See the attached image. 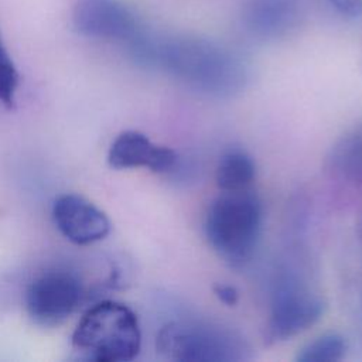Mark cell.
Listing matches in <instances>:
<instances>
[{
  "mask_svg": "<svg viewBox=\"0 0 362 362\" xmlns=\"http://www.w3.org/2000/svg\"><path fill=\"white\" fill-rule=\"evenodd\" d=\"M129 48L137 59L160 66L187 86L205 95H233L246 79L242 61L229 49L206 40L154 38L141 33Z\"/></svg>",
  "mask_w": 362,
  "mask_h": 362,
  "instance_id": "cell-1",
  "label": "cell"
},
{
  "mask_svg": "<svg viewBox=\"0 0 362 362\" xmlns=\"http://www.w3.org/2000/svg\"><path fill=\"white\" fill-rule=\"evenodd\" d=\"M81 359L95 362H129L141 348L137 315L127 305L103 300L92 305L79 320L71 338Z\"/></svg>",
  "mask_w": 362,
  "mask_h": 362,
  "instance_id": "cell-2",
  "label": "cell"
},
{
  "mask_svg": "<svg viewBox=\"0 0 362 362\" xmlns=\"http://www.w3.org/2000/svg\"><path fill=\"white\" fill-rule=\"evenodd\" d=\"M262 202L250 189L222 191L208 206L204 229L212 249L229 264L247 263L260 240Z\"/></svg>",
  "mask_w": 362,
  "mask_h": 362,
  "instance_id": "cell-3",
  "label": "cell"
},
{
  "mask_svg": "<svg viewBox=\"0 0 362 362\" xmlns=\"http://www.w3.org/2000/svg\"><path fill=\"white\" fill-rule=\"evenodd\" d=\"M324 307L308 270L297 260L286 259L272 279L267 338L284 341L305 331L321 318Z\"/></svg>",
  "mask_w": 362,
  "mask_h": 362,
  "instance_id": "cell-4",
  "label": "cell"
},
{
  "mask_svg": "<svg viewBox=\"0 0 362 362\" xmlns=\"http://www.w3.org/2000/svg\"><path fill=\"white\" fill-rule=\"evenodd\" d=\"M157 351L181 362H233L247 359L250 348L229 327L202 318H181L160 329Z\"/></svg>",
  "mask_w": 362,
  "mask_h": 362,
  "instance_id": "cell-5",
  "label": "cell"
},
{
  "mask_svg": "<svg viewBox=\"0 0 362 362\" xmlns=\"http://www.w3.org/2000/svg\"><path fill=\"white\" fill-rule=\"evenodd\" d=\"M83 296V283L75 272L52 267L38 273L30 281L24 303L34 324L55 328L78 310Z\"/></svg>",
  "mask_w": 362,
  "mask_h": 362,
  "instance_id": "cell-6",
  "label": "cell"
},
{
  "mask_svg": "<svg viewBox=\"0 0 362 362\" xmlns=\"http://www.w3.org/2000/svg\"><path fill=\"white\" fill-rule=\"evenodd\" d=\"M72 23L85 37L127 45L143 31L133 11L120 0H75Z\"/></svg>",
  "mask_w": 362,
  "mask_h": 362,
  "instance_id": "cell-7",
  "label": "cell"
},
{
  "mask_svg": "<svg viewBox=\"0 0 362 362\" xmlns=\"http://www.w3.org/2000/svg\"><path fill=\"white\" fill-rule=\"evenodd\" d=\"M52 219L69 242L85 246L105 239L110 232L107 215L78 194H62L52 204Z\"/></svg>",
  "mask_w": 362,
  "mask_h": 362,
  "instance_id": "cell-8",
  "label": "cell"
},
{
  "mask_svg": "<svg viewBox=\"0 0 362 362\" xmlns=\"http://www.w3.org/2000/svg\"><path fill=\"white\" fill-rule=\"evenodd\" d=\"M107 163L116 170L147 168L153 173H170L175 170L178 156L173 148L153 143L140 132L126 130L113 140Z\"/></svg>",
  "mask_w": 362,
  "mask_h": 362,
  "instance_id": "cell-9",
  "label": "cell"
},
{
  "mask_svg": "<svg viewBox=\"0 0 362 362\" xmlns=\"http://www.w3.org/2000/svg\"><path fill=\"white\" fill-rule=\"evenodd\" d=\"M298 0H249L243 8L246 28L263 38L287 33L298 20Z\"/></svg>",
  "mask_w": 362,
  "mask_h": 362,
  "instance_id": "cell-10",
  "label": "cell"
},
{
  "mask_svg": "<svg viewBox=\"0 0 362 362\" xmlns=\"http://www.w3.org/2000/svg\"><path fill=\"white\" fill-rule=\"evenodd\" d=\"M256 178V164L243 150H229L218 161L215 181L221 191L249 189Z\"/></svg>",
  "mask_w": 362,
  "mask_h": 362,
  "instance_id": "cell-11",
  "label": "cell"
},
{
  "mask_svg": "<svg viewBox=\"0 0 362 362\" xmlns=\"http://www.w3.org/2000/svg\"><path fill=\"white\" fill-rule=\"evenodd\" d=\"M329 164L338 177L362 182V126L342 137L334 146Z\"/></svg>",
  "mask_w": 362,
  "mask_h": 362,
  "instance_id": "cell-12",
  "label": "cell"
},
{
  "mask_svg": "<svg viewBox=\"0 0 362 362\" xmlns=\"http://www.w3.org/2000/svg\"><path fill=\"white\" fill-rule=\"evenodd\" d=\"M348 349L345 338L338 332L322 334L298 349V362H338L344 359Z\"/></svg>",
  "mask_w": 362,
  "mask_h": 362,
  "instance_id": "cell-13",
  "label": "cell"
},
{
  "mask_svg": "<svg viewBox=\"0 0 362 362\" xmlns=\"http://www.w3.org/2000/svg\"><path fill=\"white\" fill-rule=\"evenodd\" d=\"M18 82V71L0 34V103L6 109H14L16 106V93Z\"/></svg>",
  "mask_w": 362,
  "mask_h": 362,
  "instance_id": "cell-14",
  "label": "cell"
},
{
  "mask_svg": "<svg viewBox=\"0 0 362 362\" xmlns=\"http://www.w3.org/2000/svg\"><path fill=\"white\" fill-rule=\"evenodd\" d=\"M329 4L344 16L358 17L362 14V0H328Z\"/></svg>",
  "mask_w": 362,
  "mask_h": 362,
  "instance_id": "cell-15",
  "label": "cell"
},
{
  "mask_svg": "<svg viewBox=\"0 0 362 362\" xmlns=\"http://www.w3.org/2000/svg\"><path fill=\"white\" fill-rule=\"evenodd\" d=\"M215 293L221 301L225 304L233 305L238 301V291L230 286H218L215 288Z\"/></svg>",
  "mask_w": 362,
  "mask_h": 362,
  "instance_id": "cell-16",
  "label": "cell"
},
{
  "mask_svg": "<svg viewBox=\"0 0 362 362\" xmlns=\"http://www.w3.org/2000/svg\"><path fill=\"white\" fill-rule=\"evenodd\" d=\"M361 308H362V303H361Z\"/></svg>",
  "mask_w": 362,
  "mask_h": 362,
  "instance_id": "cell-17",
  "label": "cell"
}]
</instances>
